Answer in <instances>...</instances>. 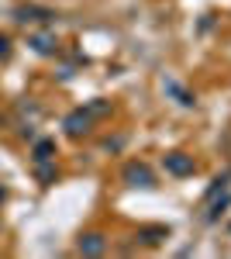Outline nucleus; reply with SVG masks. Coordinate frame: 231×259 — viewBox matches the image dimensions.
<instances>
[{"label":"nucleus","mask_w":231,"mask_h":259,"mask_svg":"<svg viewBox=\"0 0 231 259\" xmlns=\"http://www.w3.org/2000/svg\"><path fill=\"white\" fill-rule=\"evenodd\" d=\"M86 111H90V114H107V111H111V104H107V100H94Z\"/></svg>","instance_id":"10"},{"label":"nucleus","mask_w":231,"mask_h":259,"mask_svg":"<svg viewBox=\"0 0 231 259\" xmlns=\"http://www.w3.org/2000/svg\"><path fill=\"white\" fill-rule=\"evenodd\" d=\"M166 90H169V94H173V97L179 100V104H183V107H190V104H193V94H187V90H183V87H179V83L166 80Z\"/></svg>","instance_id":"8"},{"label":"nucleus","mask_w":231,"mask_h":259,"mask_svg":"<svg viewBox=\"0 0 231 259\" xmlns=\"http://www.w3.org/2000/svg\"><path fill=\"white\" fill-rule=\"evenodd\" d=\"M4 197H7V194H4V187H0V204H4Z\"/></svg>","instance_id":"12"},{"label":"nucleus","mask_w":231,"mask_h":259,"mask_svg":"<svg viewBox=\"0 0 231 259\" xmlns=\"http://www.w3.org/2000/svg\"><path fill=\"white\" fill-rule=\"evenodd\" d=\"M142 235H145V242H152V245H155V242H162V239H166V228H145Z\"/></svg>","instance_id":"9"},{"label":"nucleus","mask_w":231,"mask_h":259,"mask_svg":"<svg viewBox=\"0 0 231 259\" xmlns=\"http://www.w3.org/2000/svg\"><path fill=\"white\" fill-rule=\"evenodd\" d=\"M166 169H169L173 177H190L193 169H197V162H193V156H183V152H169V156H166Z\"/></svg>","instance_id":"3"},{"label":"nucleus","mask_w":231,"mask_h":259,"mask_svg":"<svg viewBox=\"0 0 231 259\" xmlns=\"http://www.w3.org/2000/svg\"><path fill=\"white\" fill-rule=\"evenodd\" d=\"M14 18L24 21V24H28V21H35V24H45V21H52L56 14H52V11H45V7H18V11H14Z\"/></svg>","instance_id":"4"},{"label":"nucleus","mask_w":231,"mask_h":259,"mask_svg":"<svg viewBox=\"0 0 231 259\" xmlns=\"http://www.w3.org/2000/svg\"><path fill=\"white\" fill-rule=\"evenodd\" d=\"M124 180H128L131 187H152L155 183L152 169H149L145 162H128V166H124Z\"/></svg>","instance_id":"2"},{"label":"nucleus","mask_w":231,"mask_h":259,"mask_svg":"<svg viewBox=\"0 0 231 259\" xmlns=\"http://www.w3.org/2000/svg\"><path fill=\"white\" fill-rule=\"evenodd\" d=\"M52 152H56V142L52 139H38L35 142V162H49Z\"/></svg>","instance_id":"7"},{"label":"nucleus","mask_w":231,"mask_h":259,"mask_svg":"<svg viewBox=\"0 0 231 259\" xmlns=\"http://www.w3.org/2000/svg\"><path fill=\"white\" fill-rule=\"evenodd\" d=\"M228 232H231V228H228Z\"/></svg>","instance_id":"13"},{"label":"nucleus","mask_w":231,"mask_h":259,"mask_svg":"<svg viewBox=\"0 0 231 259\" xmlns=\"http://www.w3.org/2000/svg\"><path fill=\"white\" fill-rule=\"evenodd\" d=\"M7 52H11V41H7V38H4V35H0V59H4Z\"/></svg>","instance_id":"11"},{"label":"nucleus","mask_w":231,"mask_h":259,"mask_svg":"<svg viewBox=\"0 0 231 259\" xmlns=\"http://www.w3.org/2000/svg\"><path fill=\"white\" fill-rule=\"evenodd\" d=\"M104 249H107V242H104L100 232H90V235L79 239V252H83V256H100Z\"/></svg>","instance_id":"5"},{"label":"nucleus","mask_w":231,"mask_h":259,"mask_svg":"<svg viewBox=\"0 0 231 259\" xmlns=\"http://www.w3.org/2000/svg\"><path fill=\"white\" fill-rule=\"evenodd\" d=\"M90 111H73V114H66V121H62V128H66V135H73V139H79V135H86L90 132Z\"/></svg>","instance_id":"1"},{"label":"nucleus","mask_w":231,"mask_h":259,"mask_svg":"<svg viewBox=\"0 0 231 259\" xmlns=\"http://www.w3.org/2000/svg\"><path fill=\"white\" fill-rule=\"evenodd\" d=\"M35 52H41V56H56L59 52V41L56 35H31V41H28Z\"/></svg>","instance_id":"6"}]
</instances>
